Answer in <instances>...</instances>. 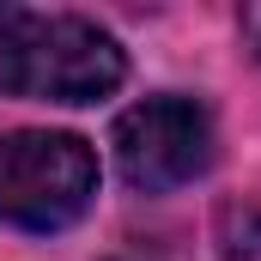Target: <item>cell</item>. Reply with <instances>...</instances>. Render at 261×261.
<instances>
[{
  "label": "cell",
  "instance_id": "1",
  "mask_svg": "<svg viewBox=\"0 0 261 261\" xmlns=\"http://www.w3.org/2000/svg\"><path fill=\"white\" fill-rule=\"evenodd\" d=\"M122 79L128 55L103 24L79 12H37L0 0V91L43 103H97Z\"/></svg>",
  "mask_w": 261,
  "mask_h": 261
},
{
  "label": "cell",
  "instance_id": "2",
  "mask_svg": "<svg viewBox=\"0 0 261 261\" xmlns=\"http://www.w3.org/2000/svg\"><path fill=\"white\" fill-rule=\"evenodd\" d=\"M97 200V152L79 134H0V219L18 231H67Z\"/></svg>",
  "mask_w": 261,
  "mask_h": 261
},
{
  "label": "cell",
  "instance_id": "3",
  "mask_svg": "<svg viewBox=\"0 0 261 261\" xmlns=\"http://www.w3.org/2000/svg\"><path fill=\"white\" fill-rule=\"evenodd\" d=\"M116 170L122 182L140 195H170L182 182H195L213 170V116L200 110L195 97H146L116 116Z\"/></svg>",
  "mask_w": 261,
  "mask_h": 261
},
{
  "label": "cell",
  "instance_id": "4",
  "mask_svg": "<svg viewBox=\"0 0 261 261\" xmlns=\"http://www.w3.org/2000/svg\"><path fill=\"white\" fill-rule=\"evenodd\" d=\"M219 243L231 261H261V206H225Z\"/></svg>",
  "mask_w": 261,
  "mask_h": 261
},
{
  "label": "cell",
  "instance_id": "5",
  "mask_svg": "<svg viewBox=\"0 0 261 261\" xmlns=\"http://www.w3.org/2000/svg\"><path fill=\"white\" fill-rule=\"evenodd\" d=\"M243 43L261 55V0H255V6H243Z\"/></svg>",
  "mask_w": 261,
  "mask_h": 261
}]
</instances>
